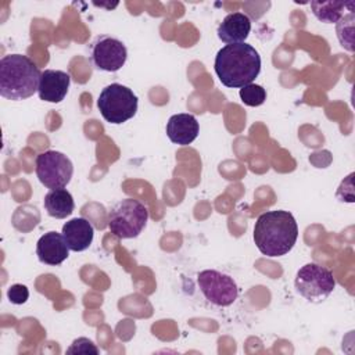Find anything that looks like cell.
Listing matches in <instances>:
<instances>
[{"label":"cell","mask_w":355,"mask_h":355,"mask_svg":"<svg viewBox=\"0 0 355 355\" xmlns=\"http://www.w3.org/2000/svg\"><path fill=\"white\" fill-rule=\"evenodd\" d=\"M67 352L69 354H98L97 347L94 345V343L86 337H79L76 338L72 345L67 349Z\"/></svg>","instance_id":"d6986e66"},{"label":"cell","mask_w":355,"mask_h":355,"mask_svg":"<svg viewBox=\"0 0 355 355\" xmlns=\"http://www.w3.org/2000/svg\"><path fill=\"white\" fill-rule=\"evenodd\" d=\"M298 239V226L291 212L284 209L261 214L254 226V243L266 257L275 258L290 252Z\"/></svg>","instance_id":"6da1fadb"},{"label":"cell","mask_w":355,"mask_h":355,"mask_svg":"<svg viewBox=\"0 0 355 355\" xmlns=\"http://www.w3.org/2000/svg\"><path fill=\"white\" fill-rule=\"evenodd\" d=\"M355 3L354 1H311V8L313 15L326 24H337L343 15L344 11L348 8H354Z\"/></svg>","instance_id":"2e32d148"},{"label":"cell","mask_w":355,"mask_h":355,"mask_svg":"<svg viewBox=\"0 0 355 355\" xmlns=\"http://www.w3.org/2000/svg\"><path fill=\"white\" fill-rule=\"evenodd\" d=\"M44 208L55 219L69 216L75 208L73 197L67 189H54L44 196Z\"/></svg>","instance_id":"9a60e30c"},{"label":"cell","mask_w":355,"mask_h":355,"mask_svg":"<svg viewBox=\"0 0 355 355\" xmlns=\"http://www.w3.org/2000/svg\"><path fill=\"white\" fill-rule=\"evenodd\" d=\"M62 236L71 251L80 252L90 247L94 237V227L85 218H72L62 226Z\"/></svg>","instance_id":"5bb4252c"},{"label":"cell","mask_w":355,"mask_h":355,"mask_svg":"<svg viewBox=\"0 0 355 355\" xmlns=\"http://www.w3.org/2000/svg\"><path fill=\"white\" fill-rule=\"evenodd\" d=\"M354 11H348V14H344L336 26L340 44L348 51H354Z\"/></svg>","instance_id":"e0dca14e"},{"label":"cell","mask_w":355,"mask_h":355,"mask_svg":"<svg viewBox=\"0 0 355 355\" xmlns=\"http://www.w3.org/2000/svg\"><path fill=\"white\" fill-rule=\"evenodd\" d=\"M294 286L306 301L319 304L331 294L336 287V279L326 266L309 262L298 269Z\"/></svg>","instance_id":"8992f818"},{"label":"cell","mask_w":355,"mask_h":355,"mask_svg":"<svg viewBox=\"0 0 355 355\" xmlns=\"http://www.w3.org/2000/svg\"><path fill=\"white\" fill-rule=\"evenodd\" d=\"M36 176L47 189H64L72 178L73 165L71 159L55 150H47L36 157Z\"/></svg>","instance_id":"52a82bcc"},{"label":"cell","mask_w":355,"mask_h":355,"mask_svg":"<svg viewBox=\"0 0 355 355\" xmlns=\"http://www.w3.org/2000/svg\"><path fill=\"white\" fill-rule=\"evenodd\" d=\"M197 284L204 297L216 306H229L239 295V288L233 277L219 270H201L197 276Z\"/></svg>","instance_id":"ba28073f"},{"label":"cell","mask_w":355,"mask_h":355,"mask_svg":"<svg viewBox=\"0 0 355 355\" xmlns=\"http://www.w3.org/2000/svg\"><path fill=\"white\" fill-rule=\"evenodd\" d=\"M139 105V98L132 89L121 83L105 86L97 98V108L101 116L112 123L119 125L133 118Z\"/></svg>","instance_id":"277c9868"},{"label":"cell","mask_w":355,"mask_h":355,"mask_svg":"<svg viewBox=\"0 0 355 355\" xmlns=\"http://www.w3.org/2000/svg\"><path fill=\"white\" fill-rule=\"evenodd\" d=\"M240 98L248 107H258L266 100V90L261 85L250 83L240 89Z\"/></svg>","instance_id":"ac0fdd59"},{"label":"cell","mask_w":355,"mask_h":355,"mask_svg":"<svg viewBox=\"0 0 355 355\" xmlns=\"http://www.w3.org/2000/svg\"><path fill=\"white\" fill-rule=\"evenodd\" d=\"M128 58L126 46L108 35L97 36L90 44V61L100 71L116 72Z\"/></svg>","instance_id":"9c48e42d"},{"label":"cell","mask_w":355,"mask_h":355,"mask_svg":"<svg viewBox=\"0 0 355 355\" xmlns=\"http://www.w3.org/2000/svg\"><path fill=\"white\" fill-rule=\"evenodd\" d=\"M36 255L42 263L57 266L68 258L69 247L62 234L47 232L37 240Z\"/></svg>","instance_id":"8fae6325"},{"label":"cell","mask_w":355,"mask_h":355,"mask_svg":"<svg viewBox=\"0 0 355 355\" xmlns=\"http://www.w3.org/2000/svg\"><path fill=\"white\" fill-rule=\"evenodd\" d=\"M40 71L24 54H8L0 60V96L19 101L37 92Z\"/></svg>","instance_id":"3957f363"},{"label":"cell","mask_w":355,"mask_h":355,"mask_svg":"<svg viewBox=\"0 0 355 355\" xmlns=\"http://www.w3.org/2000/svg\"><path fill=\"white\" fill-rule=\"evenodd\" d=\"M200 133V125L191 114H175L166 122V136L169 140L179 146L193 143Z\"/></svg>","instance_id":"7c38bea8"},{"label":"cell","mask_w":355,"mask_h":355,"mask_svg":"<svg viewBox=\"0 0 355 355\" xmlns=\"http://www.w3.org/2000/svg\"><path fill=\"white\" fill-rule=\"evenodd\" d=\"M214 69L222 85L241 89L259 75L261 55L245 42L226 44L216 53Z\"/></svg>","instance_id":"7a4b0ae2"},{"label":"cell","mask_w":355,"mask_h":355,"mask_svg":"<svg viewBox=\"0 0 355 355\" xmlns=\"http://www.w3.org/2000/svg\"><path fill=\"white\" fill-rule=\"evenodd\" d=\"M7 297L10 300L11 304H15V305H21V304H25L29 298V290L26 286L24 284H12L8 290H7Z\"/></svg>","instance_id":"ffe728a7"},{"label":"cell","mask_w":355,"mask_h":355,"mask_svg":"<svg viewBox=\"0 0 355 355\" xmlns=\"http://www.w3.org/2000/svg\"><path fill=\"white\" fill-rule=\"evenodd\" d=\"M148 220L147 207L133 198L116 202L108 212V229L119 239L137 237Z\"/></svg>","instance_id":"5b68a950"},{"label":"cell","mask_w":355,"mask_h":355,"mask_svg":"<svg viewBox=\"0 0 355 355\" xmlns=\"http://www.w3.org/2000/svg\"><path fill=\"white\" fill-rule=\"evenodd\" d=\"M251 32V19L247 14H227L218 26V37L226 44L244 43Z\"/></svg>","instance_id":"4fadbf2b"},{"label":"cell","mask_w":355,"mask_h":355,"mask_svg":"<svg viewBox=\"0 0 355 355\" xmlns=\"http://www.w3.org/2000/svg\"><path fill=\"white\" fill-rule=\"evenodd\" d=\"M71 83V76L60 69H44L40 73L37 94L47 103H60L65 98Z\"/></svg>","instance_id":"30bf717a"}]
</instances>
